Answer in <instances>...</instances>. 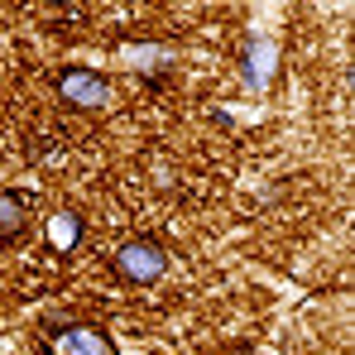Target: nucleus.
Wrapping results in <instances>:
<instances>
[{
    "instance_id": "1",
    "label": "nucleus",
    "mask_w": 355,
    "mask_h": 355,
    "mask_svg": "<svg viewBox=\"0 0 355 355\" xmlns=\"http://www.w3.org/2000/svg\"><path fill=\"white\" fill-rule=\"evenodd\" d=\"M62 96L77 101V106H101L106 101V82L92 77L87 67H72V72H62Z\"/></svg>"
},
{
    "instance_id": "2",
    "label": "nucleus",
    "mask_w": 355,
    "mask_h": 355,
    "mask_svg": "<svg viewBox=\"0 0 355 355\" xmlns=\"http://www.w3.org/2000/svg\"><path fill=\"white\" fill-rule=\"evenodd\" d=\"M120 269H125L130 279H154V274L164 269V259H159V250H149V245H130V250L120 254Z\"/></svg>"
},
{
    "instance_id": "3",
    "label": "nucleus",
    "mask_w": 355,
    "mask_h": 355,
    "mask_svg": "<svg viewBox=\"0 0 355 355\" xmlns=\"http://www.w3.org/2000/svg\"><path fill=\"white\" fill-rule=\"evenodd\" d=\"M49 236H53V245H62V250H72V245H77V221H72V216H53Z\"/></svg>"
},
{
    "instance_id": "4",
    "label": "nucleus",
    "mask_w": 355,
    "mask_h": 355,
    "mask_svg": "<svg viewBox=\"0 0 355 355\" xmlns=\"http://www.w3.org/2000/svg\"><path fill=\"white\" fill-rule=\"evenodd\" d=\"M62 351H72V355H101V341H96V336H87V331H72V336H62Z\"/></svg>"
}]
</instances>
